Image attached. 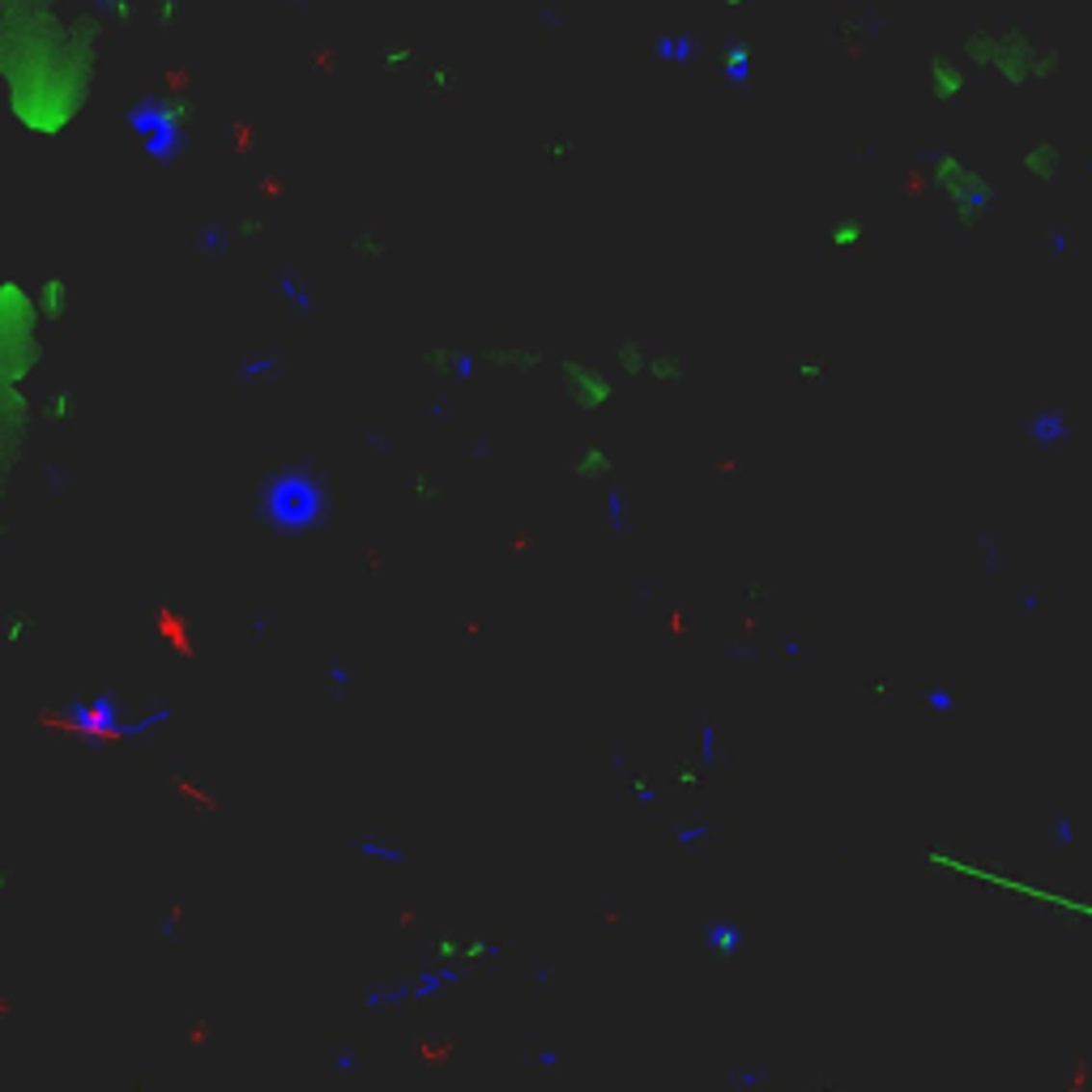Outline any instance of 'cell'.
<instances>
[{
  "label": "cell",
  "instance_id": "cell-1",
  "mask_svg": "<svg viewBox=\"0 0 1092 1092\" xmlns=\"http://www.w3.org/2000/svg\"><path fill=\"white\" fill-rule=\"evenodd\" d=\"M107 26L68 0H0V112L26 142H65L103 82Z\"/></svg>",
  "mask_w": 1092,
  "mask_h": 1092
},
{
  "label": "cell",
  "instance_id": "cell-2",
  "mask_svg": "<svg viewBox=\"0 0 1092 1092\" xmlns=\"http://www.w3.org/2000/svg\"><path fill=\"white\" fill-rule=\"evenodd\" d=\"M52 333L35 307V291L26 277L5 273L0 277V533H5V500L22 470L26 440L31 427L39 423L35 414V376L47 359V342Z\"/></svg>",
  "mask_w": 1092,
  "mask_h": 1092
},
{
  "label": "cell",
  "instance_id": "cell-3",
  "mask_svg": "<svg viewBox=\"0 0 1092 1092\" xmlns=\"http://www.w3.org/2000/svg\"><path fill=\"white\" fill-rule=\"evenodd\" d=\"M960 56L973 73H995L1007 86H1032L1050 82L1062 68L1058 47L1041 43L1025 26H977L965 35Z\"/></svg>",
  "mask_w": 1092,
  "mask_h": 1092
},
{
  "label": "cell",
  "instance_id": "cell-4",
  "mask_svg": "<svg viewBox=\"0 0 1092 1092\" xmlns=\"http://www.w3.org/2000/svg\"><path fill=\"white\" fill-rule=\"evenodd\" d=\"M193 103L175 91H158V94H145L137 98V107L128 112V128L133 137L142 142V150L167 163L184 150V142L193 137Z\"/></svg>",
  "mask_w": 1092,
  "mask_h": 1092
},
{
  "label": "cell",
  "instance_id": "cell-5",
  "mask_svg": "<svg viewBox=\"0 0 1092 1092\" xmlns=\"http://www.w3.org/2000/svg\"><path fill=\"white\" fill-rule=\"evenodd\" d=\"M926 171H930V184L943 193V201L951 205V218L960 226H977L981 218L995 210V196H999L995 184L956 150H930Z\"/></svg>",
  "mask_w": 1092,
  "mask_h": 1092
},
{
  "label": "cell",
  "instance_id": "cell-6",
  "mask_svg": "<svg viewBox=\"0 0 1092 1092\" xmlns=\"http://www.w3.org/2000/svg\"><path fill=\"white\" fill-rule=\"evenodd\" d=\"M614 376L619 372H611V367L581 359V354H568V359H559V393L572 410L602 414V410H611L614 397H619V380H614Z\"/></svg>",
  "mask_w": 1092,
  "mask_h": 1092
},
{
  "label": "cell",
  "instance_id": "cell-7",
  "mask_svg": "<svg viewBox=\"0 0 1092 1092\" xmlns=\"http://www.w3.org/2000/svg\"><path fill=\"white\" fill-rule=\"evenodd\" d=\"M470 977V973L461 969H449V965H435V960H427L423 969L405 973V977L389 981V986H376L367 990V1007L380 1011V1007H410V1002H427V999H440L449 995L453 986H461V981Z\"/></svg>",
  "mask_w": 1092,
  "mask_h": 1092
},
{
  "label": "cell",
  "instance_id": "cell-8",
  "mask_svg": "<svg viewBox=\"0 0 1092 1092\" xmlns=\"http://www.w3.org/2000/svg\"><path fill=\"white\" fill-rule=\"evenodd\" d=\"M495 956H500V943H495L491 935H479V930H465V935H456V930H440V935L427 943V960L449 965V969H461V973H474V969L491 965Z\"/></svg>",
  "mask_w": 1092,
  "mask_h": 1092
},
{
  "label": "cell",
  "instance_id": "cell-9",
  "mask_svg": "<svg viewBox=\"0 0 1092 1092\" xmlns=\"http://www.w3.org/2000/svg\"><path fill=\"white\" fill-rule=\"evenodd\" d=\"M969 77H973V68L965 65V56H948V52H935L926 61V68H922L926 94L935 98V103H956V98H965Z\"/></svg>",
  "mask_w": 1092,
  "mask_h": 1092
},
{
  "label": "cell",
  "instance_id": "cell-10",
  "mask_svg": "<svg viewBox=\"0 0 1092 1092\" xmlns=\"http://www.w3.org/2000/svg\"><path fill=\"white\" fill-rule=\"evenodd\" d=\"M31 291H35V307H39L47 329H61L68 316H73L77 295H73V282H68L65 273H43L39 282H31Z\"/></svg>",
  "mask_w": 1092,
  "mask_h": 1092
},
{
  "label": "cell",
  "instance_id": "cell-11",
  "mask_svg": "<svg viewBox=\"0 0 1092 1092\" xmlns=\"http://www.w3.org/2000/svg\"><path fill=\"white\" fill-rule=\"evenodd\" d=\"M35 414L39 427H52V431H65L82 419V397H77L73 384H47L35 397Z\"/></svg>",
  "mask_w": 1092,
  "mask_h": 1092
},
{
  "label": "cell",
  "instance_id": "cell-12",
  "mask_svg": "<svg viewBox=\"0 0 1092 1092\" xmlns=\"http://www.w3.org/2000/svg\"><path fill=\"white\" fill-rule=\"evenodd\" d=\"M423 367H431L435 376H449V380H474L482 372V354L461 342H435L431 351H423Z\"/></svg>",
  "mask_w": 1092,
  "mask_h": 1092
},
{
  "label": "cell",
  "instance_id": "cell-13",
  "mask_svg": "<svg viewBox=\"0 0 1092 1092\" xmlns=\"http://www.w3.org/2000/svg\"><path fill=\"white\" fill-rule=\"evenodd\" d=\"M273 508L286 512V521L299 525V521H316L321 516V486L316 482H303L299 474H291V482H277L273 486Z\"/></svg>",
  "mask_w": 1092,
  "mask_h": 1092
},
{
  "label": "cell",
  "instance_id": "cell-14",
  "mask_svg": "<svg viewBox=\"0 0 1092 1092\" xmlns=\"http://www.w3.org/2000/svg\"><path fill=\"white\" fill-rule=\"evenodd\" d=\"M482 367H495V372L504 376H530L538 372V367H546V351H538V346L530 342H500V346H482Z\"/></svg>",
  "mask_w": 1092,
  "mask_h": 1092
},
{
  "label": "cell",
  "instance_id": "cell-15",
  "mask_svg": "<svg viewBox=\"0 0 1092 1092\" xmlns=\"http://www.w3.org/2000/svg\"><path fill=\"white\" fill-rule=\"evenodd\" d=\"M717 73L726 86H734V91H747L751 77H756V43L742 39V35L726 39V43L717 47Z\"/></svg>",
  "mask_w": 1092,
  "mask_h": 1092
},
{
  "label": "cell",
  "instance_id": "cell-16",
  "mask_svg": "<svg viewBox=\"0 0 1092 1092\" xmlns=\"http://www.w3.org/2000/svg\"><path fill=\"white\" fill-rule=\"evenodd\" d=\"M1025 435L1037 444V449H1058V444L1071 440V423H1067V414H1062L1058 405H1041V410L1028 414Z\"/></svg>",
  "mask_w": 1092,
  "mask_h": 1092
},
{
  "label": "cell",
  "instance_id": "cell-17",
  "mask_svg": "<svg viewBox=\"0 0 1092 1092\" xmlns=\"http://www.w3.org/2000/svg\"><path fill=\"white\" fill-rule=\"evenodd\" d=\"M572 479H581V482H611L614 479V456H611V449L607 444H598V440H585L577 453H572Z\"/></svg>",
  "mask_w": 1092,
  "mask_h": 1092
},
{
  "label": "cell",
  "instance_id": "cell-18",
  "mask_svg": "<svg viewBox=\"0 0 1092 1092\" xmlns=\"http://www.w3.org/2000/svg\"><path fill=\"white\" fill-rule=\"evenodd\" d=\"M700 939H704V951H709V956L734 960L742 951V943H747V930H742L734 918H713V922H704Z\"/></svg>",
  "mask_w": 1092,
  "mask_h": 1092
},
{
  "label": "cell",
  "instance_id": "cell-19",
  "mask_svg": "<svg viewBox=\"0 0 1092 1092\" xmlns=\"http://www.w3.org/2000/svg\"><path fill=\"white\" fill-rule=\"evenodd\" d=\"M145 9H150V0H91V13L107 31H133V26H142Z\"/></svg>",
  "mask_w": 1092,
  "mask_h": 1092
},
{
  "label": "cell",
  "instance_id": "cell-20",
  "mask_svg": "<svg viewBox=\"0 0 1092 1092\" xmlns=\"http://www.w3.org/2000/svg\"><path fill=\"white\" fill-rule=\"evenodd\" d=\"M653 56H658L662 65L683 68V65H691L700 56V39L691 31H662L658 39H653Z\"/></svg>",
  "mask_w": 1092,
  "mask_h": 1092
},
{
  "label": "cell",
  "instance_id": "cell-21",
  "mask_svg": "<svg viewBox=\"0 0 1092 1092\" xmlns=\"http://www.w3.org/2000/svg\"><path fill=\"white\" fill-rule=\"evenodd\" d=\"M1020 163H1025V171L1032 175V180L1050 184L1062 171V150L1054 142H1046V137H1037V142H1028L1025 150H1020Z\"/></svg>",
  "mask_w": 1092,
  "mask_h": 1092
},
{
  "label": "cell",
  "instance_id": "cell-22",
  "mask_svg": "<svg viewBox=\"0 0 1092 1092\" xmlns=\"http://www.w3.org/2000/svg\"><path fill=\"white\" fill-rule=\"evenodd\" d=\"M277 299H282L286 312H295V316H312L316 312V291H312V282H303L299 270H282V273H277Z\"/></svg>",
  "mask_w": 1092,
  "mask_h": 1092
},
{
  "label": "cell",
  "instance_id": "cell-23",
  "mask_svg": "<svg viewBox=\"0 0 1092 1092\" xmlns=\"http://www.w3.org/2000/svg\"><path fill=\"white\" fill-rule=\"evenodd\" d=\"M688 359L674 351H649V363H644V376H649L653 384H683L688 380Z\"/></svg>",
  "mask_w": 1092,
  "mask_h": 1092
},
{
  "label": "cell",
  "instance_id": "cell-24",
  "mask_svg": "<svg viewBox=\"0 0 1092 1092\" xmlns=\"http://www.w3.org/2000/svg\"><path fill=\"white\" fill-rule=\"evenodd\" d=\"M235 372H240L244 384H273V380H282V376H286V359H282V354H265L261 351V354H247Z\"/></svg>",
  "mask_w": 1092,
  "mask_h": 1092
},
{
  "label": "cell",
  "instance_id": "cell-25",
  "mask_svg": "<svg viewBox=\"0 0 1092 1092\" xmlns=\"http://www.w3.org/2000/svg\"><path fill=\"white\" fill-rule=\"evenodd\" d=\"M380 65H384V73H397V77H405V73H419V68L427 65L423 61V52L414 43H405V39H397V43H384V52H380Z\"/></svg>",
  "mask_w": 1092,
  "mask_h": 1092
},
{
  "label": "cell",
  "instance_id": "cell-26",
  "mask_svg": "<svg viewBox=\"0 0 1092 1092\" xmlns=\"http://www.w3.org/2000/svg\"><path fill=\"white\" fill-rule=\"evenodd\" d=\"M644 363H649V346L640 337H623L614 346V372L619 376H644Z\"/></svg>",
  "mask_w": 1092,
  "mask_h": 1092
},
{
  "label": "cell",
  "instance_id": "cell-27",
  "mask_svg": "<svg viewBox=\"0 0 1092 1092\" xmlns=\"http://www.w3.org/2000/svg\"><path fill=\"white\" fill-rule=\"evenodd\" d=\"M354 849H359V858L384 862V867L405 862V845H397V841H389V837H359V841H354Z\"/></svg>",
  "mask_w": 1092,
  "mask_h": 1092
},
{
  "label": "cell",
  "instance_id": "cell-28",
  "mask_svg": "<svg viewBox=\"0 0 1092 1092\" xmlns=\"http://www.w3.org/2000/svg\"><path fill=\"white\" fill-rule=\"evenodd\" d=\"M0 637H5V644H13V649H26L35 637H39V623L31 611H9L5 614V628H0Z\"/></svg>",
  "mask_w": 1092,
  "mask_h": 1092
},
{
  "label": "cell",
  "instance_id": "cell-29",
  "mask_svg": "<svg viewBox=\"0 0 1092 1092\" xmlns=\"http://www.w3.org/2000/svg\"><path fill=\"white\" fill-rule=\"evenodd\" d=\"M602 521H607L614 533H628V530H632L628 491H623V486H607V495H602Z\"/></svg>",
  "mask_w": 1092,
  "mask_h": 1092
},
{
  "label": "cell",
  "instance_id": "cell-30",
  "mask_svg": "<svg viewBox=\"0 0 1092 1092\" xmlns=\"http://www.w3.org/2000/svg\"><path fill=\"white\" fill-rule=\"evenodd\" d=\"M862 240H867V226H862V218H841V222L828 226V244L841 247V252H849V247H858Z\"/></svg>",
  "mask_w": 1092,
  "mask_h": 1092
},
{
  "label": "cell",
  "instance_id": "cell-31",
  "mask_svg": "<svg viewBox=\"0 0 1092 1092\" xmlns=\"http://www.w3.org/2000/svg\"><path fill=\"white\" fill-rule=\"evenodd\" d=\"M180 17H184V5H180V0H150V9H145V22L163 26V31L180 26Z\"/></svg>",
  "mask_w": 1092,
  "mask_h": 1092
},
{
  "label": "cell",
  "instance_id": "cell-32",
  "mask_svg": "<svg viewBox=\"0 0 1092 1092\" xmlns=\"http://www.w3.org/2000/svg\"><path fill=\"white\" fill-rule=\"evenodd\" d=\"M419 77L427 82V94H453V86H456V73L449 65H423Z\"/></svg>",
  "mask_w": 1092,
  "mask_h": 1092
},
{
  "label": "cell",
  "instance_id": "cell-33",
  "mask_svg": "<svg viewBox=\"0 0 1092 1092\" xmlns=\"http://www.w3.org/2000/svg\"><path fill=\"white\" fill-rule=\"evenodd\" d=\"M351 252L354 256H367V261H380L389 252V244L380 240V231H354L351 235Z\"/></svg>",
  "mask_w": 1092,
  "mask_h": 1092
},
{
  "label": "cell",
  "instance_id": "cell-34",
  "mask_svg": "<svg viewBox=\"0 0 1092 1092\" xmlns=\"http://www.w3.org/2000/svg\"><path fill=\"white\" fill-rule=\"evenodd\" d=\"M696 764L704 772L717 764V726L713 721H700V747H696Z\"/></svg>",
  "mask_w": 1092,
  "mask_h": 1092
},
{
  "label": "cell",
  "instance_id": "cell-35",
  "mask_svg": "<svg viewBox=\"0 0 1092 1092\" xmlns=\"http://www.w3.org/2000/svg\"><path fill=\"white\" fill-rule=\"evenodd\" d=\"M922 704H926L930 717H948V713H956V691H951V688H939V683H935Z\"/></svg>",
  "mask_w": 1092,
  "mask_h": 1092
},
{
  "label": "cell",
  "instance_id": "cell-36",
  "mask_svg": "<svg viewBox=\"0 0 1092 1092\" xmlns=\"http://www.w3.org/2000/svg\"><path fill=\"white\" fill-rule=\"evenodd\" d=\"M713 837V823L709 819H696V823H683L679 832H674V841H679L683 849H696L700 841H709Z\"/></svg>",
  "mask_w": 1092,
  "mask_h": 1092
},
{
  "label": "cell",
  "instance_id": "cell-37",
  "mask_svg": "<svg viewBox=\"0 0 1092 1092\" xmlns=\"http://www.w3.org/2000/svg\"><path fill=\"white\" fill-rule=\"evenodd\" d=\"M1050 841H1054L1058 849H1071V845H1076V819L1058 816L1054 823H1050Z\"/></svg>",
  "mask_w": 1092,
  "mask_h": 1092
},
{
  "label": "cell",
  "instance_id": "cell-38",
  "mask_svg": "<svg viewBox=\"0 0 1092 1092\" xmlns=\"http://www.w3.org/2000/svg\"><path fill=\"white\" fill-rule=\"evenodd\" d=\"M628 790H632V798H637V802H644V807L658 802V790H653L649 777H628Z\"/></svg>",
  "mask_w": 1092,
  "mask_h": 1092
},
{
  "label": "cell",
  "instance_id": "cell-39",
  "mask_svg": "<svg viewBox=\"0 0 1092 1092\" xmlns=\"http://www.w3.org/2000/svg\"><path fill=\"white\" fill-rule=\"evenodd\" d=\"M760 1084H768L764 1071H739V1076H734V1088H760Z\"/></svg>",
  "mask_w": 1092,
  "mask_h": 1092
},
{
  "label": "cell",
  "instance_id": "cell-40",
  "mask_svg": "<svg viewBox=\"0 0 1092 1092\" xmlns=\"http://www.w3.org/2000/svg\"><path fill=\"white\" fill-rule=\"evenodd\" d=\"M1050 252H1054V256H1067V252H1071L1067 231H1050Z\"/></svg>",
  "mask_w": 1092,
  "mask_h": 1092
},
{
  "label": "cell",
  "instance_id": "cell-41",
  "mask_svg": "<svg viewBox=\"0 0 1092 1092\" xmlns=\"http://www.w3.org/2000/svg\"><path fill=\"white\" fill-rule=\"evenodd\" d=\"M798 372H802V380H819V376H823V363H816V359H802V363H798Z\"/></svg>",
  "mask_w": 1092,
  "mask_h": 1092
},
{
  "label": "cell",
  "instance_id": "cell-42",
  "mask_svg": "<svg viewBox=\"0 0 1092 1092\" xmlns=\"http://www.w3.org/2000/svg\"><path fill=\"white\" fill-rule=\"evenodd\" d=\"M1020 611L1037 614V611H1041V598H1037V593H1032V589H1025V593H1020Z\"/></svg>",
  "mask_w": 1092,
  "mask_h": 1092
},
{
  "label": "cell",
  "instance_id": "cell-43",
  "mask_svg": "<svg viewBox=\"0 0 1092 1092\" xmlns=\"http://www.w3.org/2000/svg\"><path fill=\"white\" fill-rule=\"evenodd\" d=\"M9 888H13V871H9V867H0V897H5Z\"/></svg>",
  "mask_w": 1092,
  "mask_h": 1092
},
{
  "label": "cell",
  "instance_id": "cell-44",
  "mask_svg": "<svg viewBox=\"0 0 1092 1092\" xmlns=\"http://www.w3.org/2000/svg\"><path fill=\"white\" fill-rule=\"evenodd\" d=\"M717 5H721V9H747L751 0H717Z\"/></svg>",
  "mask_w": 1092,
  "mask_h": 1092
},
{
  "label": "cell",
  "instance_id": "cell-45",
  "mask_svg": "<svg viewBox=\"0 0 1092 1092\" xmlns=\"http://www.w3.org/2000/svg\"><path fill=\"white\" fill-rule=\"evenodd\" d=\"M1088 171H1092V158H1088Z\"/></svg>",
  "mask_w": 1092,
  "mask_h": 1092
}]
</instances>
